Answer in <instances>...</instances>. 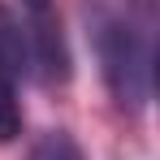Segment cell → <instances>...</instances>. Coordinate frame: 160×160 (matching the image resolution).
Here are the masks:
<instances>
[{"instance_id":"3957f363","label":"cell","mask_w":160,"mask_h":160,"mask_svg":"<svg viewBox=\"0 0 160 160\" xmlns=\"http://www.w3.org/2000/svg\"><path fill=\"white\" fill-rule=\"evenodd\" d=\"M22 134V104H18V87L0 78V143H13Z\"/></svg>"},{"instance_id":"6da1fadb","label":"cell","mask_w":160,"mask_h":160,"mask_svg":"<svg viewBox=\"0 0 160 160\" xmlns=\"http://www.w3.org/2000/svg\"><path fill=\"white\" fill-rule=\"evenodd\" d=\"M100 61H104V82L121 108L147 104V95H152V52L126 22H108L100 30Z\"/></svg>"},{"instance_id":"277c9868","label":"cell","mask_w":160,"mask_h":160,"mask_svg":"<svg viewBox=\"0 0 160 160\" xmlns=\"http://www.w3.org/2000/svg\"><path fill=\"white\" fill-rule=\"evenodd\" d=\"M30 160H82V152L74 147L69 134H48V138L30 152Z\"/></svg>"},{"instance_id":"5b68a950","label":"cell","mask_w":160,"mask_h":160,"mask_svg":"<svg viewBox=\"0 0 160 160\" xmlns=\"http://www.w3.org/2000/svg\"><path fill=\"white\" fill-rule=\"evenodd\" d=\"M26 9H30V22L35 18H52V0H26Z\"/></svg>"},{"instance_id":"7a4b0ae2","label":"cell","mask_w":160,"mask_h":160,"mask_svg":"<svg viewBox=\"0 0 160 160\" xmlns=\"http://www.w3.org/2000/svg\"><path fill=\"white\" fill-rule=\"evenodd\" d=\"M26 61H30L26 26L9 13V4H0V78L18 82L22 74H26Z\"/></svg>"}]
</instances>
